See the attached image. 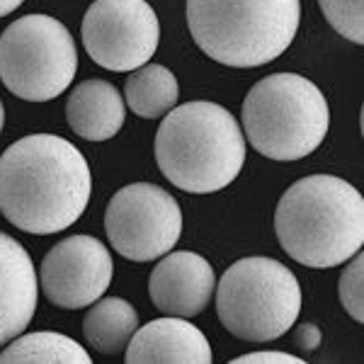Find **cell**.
Here are the masks:
<instances>
[{"label":"cell","mask_w":364,"mask_h":364,"mask_svg":"<svg viewBox=\"0 0 364 364\" xmlns=\"http://www.w3.org/2000/svg\"><path fill=\"white\" fill-rule=\"evenodd\" d=\"M90 192L85 156L56 134H29L0 156V214L25 233L66 231L83 216Z\"/></svg>","instance_id":"cell-1"},{"label":"cell","mask_w":364,"mask_h":364,"mask_svg":"<svg viewBox=\"0 0 364 364\" xmlns=\"http://www.w3.org/2000/svg\"><path fill=\"white\" fill-rule=\"evenodd\" d=\"M274 233L291 260L331 269L348 262L364 243V199L348 180L309 175L279 197Z\"/></svg>","instance_id":"cell-2"},{"label":"cell","mask_w":364,"mask_h":364,"mask_svg":"<svg viewBox=\"0 0 364 364\" xmlns=\"http://www.w3.org/2000/svg\"><path fill=\"white\" fill-rule=\"evenodd\" d=\"M154 154L161 173L178 190L211 195L238 178L245 163V136L226 107L195 100L163 117Z\"/></svg>","instance_id":"cell-3"},{"label":"cell","mask_w":364,"mask_h":364,"mask_svg":"<svg viewBox=\"0 0 364 364\" xmlns=\"http://www.w3.org/2000/svg\"><path fill=\"white\" fill-rule=\"evenodd\" d=\"M301 22L299 0H187L192 39L221 66L255 68L284 54Z\"/></svg>","instance_id":"cell-4"},{"label":"cell","mask_w":364,"mask_h":364,"mask_svg":"<svg viewBox=\"0 0 364 364\" xmlns=\"http://www.w3.org/2000/svg\"><path fill=\"white\" fill-rule=\"evenodd\" d=\"M243 136L269 161L314 154L331 129V107L318 85L299 73H272L248 90L240 109Z\"/></svg>","instance_id":"cell-5"},{"label":"cell","mask_w":364,"mask_h":364,"mask_svg":"<svg viewBox=\"0 0 364 364\" xmlns=\"http://www.w3.org/2000/svg\"><path fill=\"white\" fill-rule=\"evenodd\" d=\"M216 314L231 336L245 343H272L291 331L301 314L296 274L272 257H243L221 274Z\"/></svg>","instance_id":"cell-6"},{"label":"cell","mask_w":364,"mask_h":364,"mask_svg":"<svg viewBox=\"0 0 364 364\" xmlns=\"http://www.w3.org/2000/svg\"><path fill=\"white\" fill-rule=\"evenodd\" d=\"M78 49L68 27L51 15H25L0 34V80L15 97L49 102L68 90Z\"/></svg>","instance_id":"cell-7"},{"label":"cell","mask_w":364,"mask_h":364,"mask_svg":"<svg viewBox=\"0 0 364 364\" xmlns=\"http://www.w3.org/2000/svg\"><path fill=\"white\" fill-rule=\"evenodd\" d=\"M105 233L124 260L151 262L175 248L182 233L178 199L154 182H134L109 199Z\"/></svg>","instance_id":"cell-8"},{"label":"cell","mask_w":364,"mask_h":364,"mask_svg":"<svg viewBox=\"0 0 364 364\" xmlns=\"http://www.w3.org/2000/svg\"><path fill=\"white\" fill-rule=\"evenodd\" d=\"M80 37L97 66L132 73L154 58L161 22L146 0H95L85 10Z\"/></svg>","instance_id":"cell-9"},{"label":"cell","mask_w":364,"mask_h":364,"mask_svg":"<svg viewBox=\"0 0 364 364\" xmlns=\"http://www.w3.org/2000/svg\"><path fill=\"white\" fill-rule=\"evenodd\" d=\"M112 272L114 262L107 245L92 236H68L44 255L39 287L54 306L80 311L107 291Z\"/></svg>","instance_id":"cell-10"},{"label":"cell","mask_w":364,"mask_h":364,"mask_svg":"<svg viewBox=\"0 0 364 364\" xmlns=\"http://www.w3.org/2000/svg\"><path fill=\"white\" fill-rule=\"evenodd\" d=\"M216 277L207 257L192 250H170L149 277V296L166 316L195 318L211 304Z\"/></svg>","instance_id":"cell-11"},{"label":"cell","mask_w":364,"mask_h":364,"mask_svg":"<svg viewBox=\"0 0 364 364\" xmlns=\"http://www.w3.org/2000/svg\"><path fill=\"white\" fill-rule=\"evenodd\" d=\"M129 364H209L211 345L190 318L166 316L136 328L124 350Z\"/></svg>","instance_id":"cell-12"},{"label":"cell","mask_w":364,"mask_h":364,"mask_svg":"<svg viewBox=\"0 0 364 364\" xmlns=\"http://www.w3.org/2000/svg\"><path fill=\"white\" fill-rule=\"evenodd\" d=\"M39 277L20 240L0 231V348L29 326L37 311Z\"/></svg>","instance_id":"cell-13"},{"label":"cell","mask_w":364,"mask_h":364,"mask_svg":"<svg viewBox=\"0 0 364 364\" xmlns=\"http://www.w3.org/2000/svg\"><path fill=\"white\" fill-rule=\"evenodd\" d=\"M66 119L80 139L107 141L124 127V97L109 80L87 78L70 90L66 100Z\"/></svg>","instance_id":"cell-14"},{"label":"cell","mask_w":364,"mask_h":364,"mask_svg":"<svg viewBox=\"0 0 364 364\" xmlns=\"http://www.w3.org/2000/svg\"><path fill=\"white\" fill-rule=\"evenodd\" d=\"M139 328V314L127 299L100 296L95 304L87 306L83 318V336L90 350L100 355H117L124 352L129 340Z\"/></svg>","instance_id":"cell-15"},{"label":"cell","mask_w":364,"mask_h":364,"mask_svg":"<svg viewBox=\"0 0 364 364\" xmlns=\"http://www.w3.org/2000/svg\"><path fill=\"white\" fill-rule=\"evenodd\" d=\"M180 85L175 73L161 63H144L132 70L124 83V100L141 119L166 117L178 105Z\"/></svg>","instance_id":"cell-16"},{"label":"cell","mask_w":364,"mask_h":364,"mask_svg":"<svg viewBox=\"0 0 364 364\" xmlns=\"http://www.w3.org/2000/svg\"><path fill=\"white\" fill-rule=\"evenodd\" d=\"M83 345L54 331L25 333L10 340L0 352V364H90Z\"/></svg>","instance_id":"cell-17"},{"label":"cell","mask_w":364,"mask_h":364,"mask_svg":"<svg viewBox=\"0 0 364 364\" xmlns=\"http://www.w3.org/2000/svg\"><path fill=\"white\" fill-rule=\"evenodd\" d=\"M318 5L340 37L364 44V0H318Z\"/></svg>","instance_id":"cell-18"},{"label":"cell","mask_w":364,"mask_h":364,"mask_svg":"<svg viewBox=\"0 0 364 364\" xmlns=\"http://www.w3.org/2000/svg\"><path fill=\"white\" fill-rule=\"evenodd\" d=\"M340 304L357 323L364 321V255L362 250L348 260V267L343 269L338 282Z\"/></svg>","instance_id":"cell-19"},{"label":"cell","mask_w":364,"mask_h":364,"mask_svg":"<svg viewBox=\"0 0 364 364\" xmlns=\"http://www.w3.org/2000/svg\"><path fill=\"white\" fill-rule=\"evenodd\" d=\"M236 364H301L304 357H296L291 352L282 350H260V352H248L233 360Z\"/></svg>","instance_id":"cell-20"},{"label":"cell","mask_w":364,"mask_h":364,"mask_svg":"<svg viewBox=\"0 0 364 364\" xmlns=\"http://www.w3.org/2000/svg\"><path fill=\"white\" fill-rule=\"evenodd\" d=\"M291 336H294V345L299 350L304 352V355H314L316 350L321 348V328L314 326V323H301V326H291Z\"/></svg>","instance_id":"cell-21"},{"label":"cell","mask_w":364,"mask_h":364,"mask_svg":"<svg viewBox=\"0 0 364 364\" xmlns=\"http://www.w3.org/2000/svg\"><path fill=\"white\" fill-rule=\"evenodd\" d=\"M22 3H25V0H0V17L13 15Z\"/></svg>","instance_id":"cell-22"},{"label":"cell","mask_w":364,"mask_h":364,"mask_svg":"<svg viewBox=\"0 0 364 364\" xmlns=\"http://www.w3.org/2000/svg\"><path fill=\"white\" fill-rule=\"evenodd\" d=\"M3 127H5V107H3V102H0V132H3Z\"/></svg>","instance_id":"cell-23"}]
</instances>
